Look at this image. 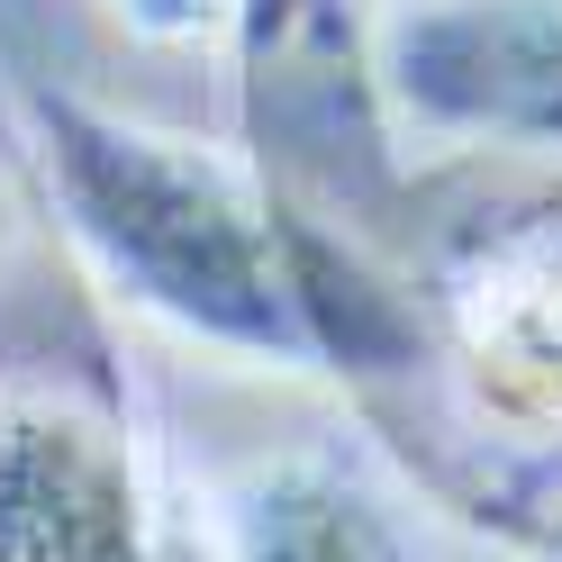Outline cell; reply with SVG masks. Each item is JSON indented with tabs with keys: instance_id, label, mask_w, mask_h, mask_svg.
Returning a JSON list of instances; mask_svg holds the SVG:
<instances>
[{
	"instance_id": "1",
	"label": "cell",
	"mask_w": 562,
	"mask_h": 562,
	"mask_svg": "<svg viewBox=\"0 0 562 562\" xmlns=\"http://www.w3.org/2000/svg\"><path fill=\"white\" fill-rule=\"evenodd\" d=\"M27 127L64 227L110 291L236 363H318L291 263V209L255 164H236L209 136L91 110L82 91H27Z\"/></svg>"
},
{
	"instance_id": "2",
	"label": "cell",
	"mask_w": 562,
	"mask_h": 562,
	"mask_svg": "<svg viewBox=\"0 0 562 562\" xmlns=\"http://www.w3.org/2000/svg\"><path fill=\"white\" fill-rule=\"evenodd\" d=\"M218 562H445L417 481L381 445L318 427L236 463L209 508Z\"/></svg>"
},
{
	"instance_id": "3",
	"label": "cell",
	"mask_w": 562,
	"mask_h": 562,
	"mask_svg": "<svg viewBox=\"0 0 562 562\" xmlns=\"http://www.w3.org/2000/svg\"><path fill=\"white\" fill-rule=\"evenodd\" d=\"M155 526L164 499L119 408L64 381L0 400V562H136Z\"/></svg>"
},
{
	"instance_id": "4",
	"label": "cell",
	"mask_w": 562,
	"mask_h": 562,
	"mask_svg": "<svg viewBox=\"0 0 562 562\" xmlns=\"http://www.w3.org/2000/svg\"><path fill=\"white\" fill-rule=\"evenodd\" d=\"M445 372L490 453L562 445V218L445 281Z\"/></svg>"
},
{
	"instance_id": "5",
	"label": "cell",
	"mask_w": 562,
	"mask_h": 562,
	"mask_svg": "<svg viewBox=\"0 0 562 562\" xmlns=\"http://www.w3.org/2000/svg\"><path fill=\"white\" fill-rule=\"evenodd\" d=\"M127 37H146V46H200V37H218V27H236L245 0H100Z\"/></svg>"
},
{
	"instance_id": "6",
	"label": "cell",
	"mask_w": 562,
	"mask_h": 562,
	"mask_svg": "<svg viewBox=\"0 0 562 562\" xmlns=\"http://www.w3.org/2000/svg\"><path fill=\"white\" fill-rule=\"evenodd\" d=\"M136 562H218V553H209V526H200V517H182V508H164V526H155V544L136 553Z\"/></svg>"
},
{
	"instance_id": "7",
	"label": "cell",
	"mask_w": 562,
	"mask_h": 562,
	"mask_svg": "<svg viewBox=\"0 0 562 562\" xmlns=\"http://www.w3.org/2000/svg\"><path fill=\"white\" fill-rule=\"evenodd\" d=\"M536 562H562V553H536Z\"/></svg>"
}]
</instances>
